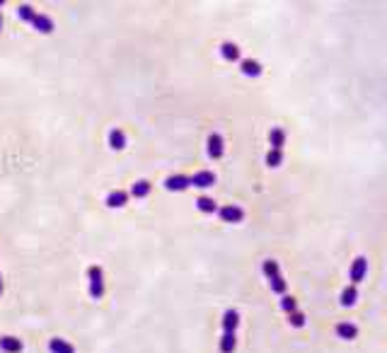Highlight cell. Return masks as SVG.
Instances as JSON below:
<instances>
[{
  "label": "cell",
  "instance_id": "13",
  "mask_svg": "<svg viewBox=\"0 0 387 353\" xmlns=\"http://www.w3.org/2000/svg\"><path fill=\"white\" fill-rule=\"evenodd\" d=\"M126 201H129V194H126V191H111V194L107 196V206H109V208H121V206H126Z\"/></svg>",
  "mask_w": 387,
  "mask_h": 353
},
{
  "label": "cell",
  "instance_id": "5",
  "mask_svg": "<svg viewBox=\"0 0 387 353\" xmlns=\"http://www.w3.org/2000/svg\"><path fill=\"white\" fill-rule=\"evenodd\" d=\"M215 182L213 172H196L194 176H189V186H199V189H208Z\"/></svg>",
  "mask_w": 387,
  "mask_h": 353
},
{
  "label": "cell",
  "instance_id": "23",
  "mask_svg": "<svg viewBox=\"0 0 387 353\" xmlns=\"http://www.w3.org/2000/svg\"><path fill=\"white\" fill-rule=\"evenodd\" d=\"M17 15H19V19H25V22H32L37 12H34V8H32V5H19Z\"/></svg>",
  "mask_w": 387,
  "mask_h": 353
},
{
  "label": "cell",
  "instance_id": "12",
  "mask_svg": "<svg viewBox=\"0 0 387 353\" xmlns=\"http://www.w3.org/2000/svg\"><path fill=\"white\" fill-rule=\"evenodd\" d=\"M240 70L245 75H249V78H259V75H261V65H259L257 61L247 58V61H240Z\"/></svg>",
  "mask_w": 387,
  "mask_h": 353
},
{
  "label": "cell",
  "instance_id": "27",
  "mask_svg": "<svg viewBox=\"0 0 387 353\" xmlns=\"http://www.w3.org/2000/svg\"><path fill=\"white\" fill-rule=\"evenodd\" d=\"M0 27H3V19H0Z\"/></svg>",
  "mask_w": 387,
  "mask_h": 353
},
{
  "label": "cell",
  "instance_id": "8",
  "mask_svg": "<svg viewBox=\"0 0 387 353\" xmlns=\"http://www.w3.org/2000/svg\"><path fill=\"white\" fill-rule=\"evenodd\" d=\"M32 24H34V29L41 32V34H51V32H54V22H51V17H46V15H34Z\"/></svg>",
  "mask_w": 387,
  "mask_h": 353
},
{
  "label": "cell",
  "instance_id": "26",
  "mask_svg": "<svg viewBox=\"0 0 387 353\" xmlns=\"http://www.w3.org/2000/svg\"><path fill=\"white\" fill-rule=\"evenodd\" d=\"M0 293H3V276H0Z\"/></svg>",
  "mask_w": 387,
  "mask_h": 353
},
{
  "label": "cell",
  "instance_id": "16",
  "mask_svg": "<svg viewBox=\"0 0 387 353\" xmlns=\"http://www.w3.org/2000/svg\"><path fill=\"white\" fill-rule=\"evenodd\" d=\"M336 334L341 336V339H346V341H351V339H356V334H358V329L353 324H349V322H339L336 324Z\"/></svg>",
  "mask_w": 387,
  "mask_h": 353
},
{
  "label": "cell",
  "instance_id": "7",
  "mask_svg": "<svg viewBox=\"0 0 387 353\" xmlns=\"http://www.w3.org/2000/svg\"><path fill=\"white\" fill-rule=\"evenodd\" d=\"M165 189H170V191H184V189H189V176H182V174L167 176Z\"/></svg>",
  "mask_w": 387,
  "mask_h": 353
},
{
  "label": "cell",
  "instance_id": "19",
  "mask_svg": "<svg viewBox=\"0 0 387 353\" xmlns=\"http://www.w3.org/2000/svg\"><path fill=\"white\" fill-rule=\"evenodd\" d=\"M196 206H199V211H201V213H215V211H218L215 201H213V198H208V196L196 198Z\"/></svg>",
  "mask_w": 387,
  "mask_h": 353
},
{
  "label": "cell",
  "instance_id": "1",
  "mask_svg": "<svg viewBox=\"0 0 387 353\" xmlns=\"http://www.w3.org/2000/svg\"><path fill=\"white\" fill-rule=\"evenodd\" d=\"M261 269H264V276L269 279V286H271V290H274L276 295H286V281H283L281 271H278V261L267 259L264 264H261Z\"/></svg>",
  "mask_w": 387,
  "mask_h": 353
},
{
  "label": "cell",
  "instance_id": "9",
  "mask_svg": "<svg viewBox=\"0 0 387 353\" xmlns=\"http://www.w3.org/2000/svg\"><path fill=\"white\" fill-rule=\"evenodd\" d=\"M221 54L225 61H230V63H235V61H240V46L237 44H232V41H225L221 46Z\"/></svg>",
  "mask_w": 387,
  "mask_h": 353
},
{
  "label": "cell",
  "instance_id": "2",
  "mask_svg": "<svg viewBox=\"0 0 387 353\" xmlns=\"http://www.w3.org/2000/svg\"><path fill=\"white\" fill-rule=\"evenodd\" d=\"M87 279H90V295L94 300H100L104 295V273H102L100 266H90L87 269Z\"/></svg>",
  "mask_w": 387,
  "mask_h": 353
},
{
  "label": "cell",
  "instance_id": "22",
  "mask_svg": "<svg viewBox=\"0 0 387 353\" xmlns=\"http://www.w3.org/2000/svg\"><path fill=\"white\" fill-rule=\"evenodd\" d=\"M281 162H283V153H281V150H269V155H267L269 167H278Z\"/></svg>",
  "mask_w": 387,
  "mask_h": 353
},
{
  "label": "cell",
  "instance_id": "14",
  "mask_svg": "<svg viewBox=\"0 0 387 353\" xmlns=\"http://www.w3.org/2000/svg\"><path fill=\"white\" fill-rule=\"evenodd\" d=\"M269 143H271V150H281L283 143H286V131L283 129H274L269 133Z\"/></svg>",
  "mask_w": 387,
  "mask_h": 353
},
{
  "label": "cell",
  "instance_id": "11",
  "mask_svg": "<svg viewBox=\"0 0 387 353\" xmlns=\"http://www.w3.org/2000/svg\"><path fill=\"white\" fill-rule=\"evenodd\" d=\"M0 348L5 353H19L22 351V341L15 336H0Z\"/></svg>",
  "mask_w": 387,
  "mask_h": 353
},
{
  "label": "cell",
  "instance_id": "25",
  "mask_svg": "<svg viewBox=\"0 0 387 353\" xmlns=\"http://www.w3.org/2000/svg\"><path fill=\"white\" fill-rule=\"evenodd\" d=\"M281 307H283L288 315H291V312H295V310H298V302H295V297L283 295V297H281Z\"/></svg>",
  "mask_w": 387,
  "mask_h": 353
},
{
  "label": "cell",
  "instance_id": "4",
  "mask_svg": "<svg viewBox=\"0 0 387 353\" xmlns=\"http://www.w3.org/2000/svg\"><path fill=\"white\" fill-rule=\"evenodd\" d=\"M223 153H225V143H223V136L213 133L211 138H208V158L218 160V158H223Z\"/></svg>",
  "mask_w": 387,
  "mask_h": 353
},
{
  "label": "cell",
  "instance_id": "15",
  "mask_svg": "<svg viewBox=\"0 0 387 353\" xmlns=\"http://www.w3.org/2000/svg\"><path fill=\"white\" fill-rule=\"evenodd\" d=\"M49 351L51 353H75V348L63 339H51L49 341Z\"/></svg>",
  "mask_w": 387,
  "mask_h": 353
},
{
  "label": "cell",
  "instance_id": "18",
  "mask_svg": "<svg viewBox=\"0 0 387 353\" xmlns=\"http://www.w3.org/2000/svg\"><path fill=\"white\" fill-rule=\"evenodd\" d=\"M235 344H237L235 334H232V332H223V339H221V353H232V351H235Z\"/></svg>",
  "mask_w": 387,
  "mask_h": 353
},
{
  "label": "cell",
  "instance_id": "3",
  "mask_svg": "<svg viewBox=\"0 0 387 353\" xmlns=\"http://www.w3.org/2000/svg\"><path fill=\"white\" fill-rule=\"evenodd\" d=\"M218 215L225 223H240L242 218H245V211H242L240 206H223V208H218Z\"/></svg>",
  "mask_w": 387,
  "mask_h": 353
},
{
  "label": "cell",
  "instance_id": "21",
  "mask_svg": "<svg viewBox=\"0 0 387 353\" xmlns=\"http://www.w3.org/2000/svg\"><path fill=\"white\" fill-rule=\"evenodd\" d=\"M356 297H358V293H356V288L351 286V288H346L344 293H341V305H344V307H351L353 302H356Z\"/></svg>",
  "mask_w": 387,
  "mask_h": 353
},
{
  "label": "cell",
  "instance_id": "6",
  "mask_svg": "<svg viewBox=\"0 0 387 353\" xmlns=\"http://www.w3.org/2000/svg\"><path fill=\"white\" fill-rule=\"evenodd\" d=\"M366 271H368V261H366V257H358V259L353 261V266H351V281L360 283V281L366 279Z\"/></svg>",
  "mask_w": 387,
  "mask_h": 353
},
{
  "label": "cell",
  "instance_id": "10",
  "mask_svg": "<svg viewBox=\"0 0 387 353\" xmlns=\"http://www.w3.org/2000/svg\"><path fill=\"white\" fill-rule=\"evenodd\" d=\"M237 324H240V315H237L235 310H228V312L223 315V332H232V334H235Z\"/></svg>",
  "mask_w": 387,
  "mask_h": 353
},
{
  "label": "cell",
  "instance_id": "20",
  "mask_svg": "<svg viewBox=\"0 0 387 353\" xmlns=\"http://www.w3.org/2000/svg\"><path fill=\"white\" fill-rule=\"evenodd\" d=\"M131 194L136 196V198H146V196L150 194V182H146V179H138V182L133 184V189H131Z\"/></svg>",
  "mask_w": 387,
  "mask_h": 353
},
{
  "label": "cell",
  "instance_id": "17",
  "mask_svg": "<svg viewBox=\"0 0 387 353\" xmlns=\"http://www.w3.org/2000/svg\"><path fill=\"white\" fill-rule=\"evenodd\" d=\"M109 145L114 150H121L124 145H126V136H124V131H119V129L109 131Z\"/></svg>",
  "mask_w": 387,
  "mask_h": 353
},
{
  "label": "cell",
  "instance_id": "24",
  "mask_svg": "<svg viewBox=\"0 0 387 353\" xmlns=\"http://www.w3.org/2000/svg\"><path fill=\"white\" fill-rule=\"evenodd\" d=\"M288 322H291V326H295V329H300V326H305V315H303V312H298V310H295V312H291V315H288Z\"/></svg>",
  "mask_w": 387,
  "mask_h": 353
}]
</instances>
